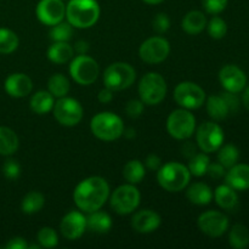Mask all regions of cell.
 <instances>
[{
	"label": "cell",
	"mask_w": 249,
	"mask_h": 249,
	"mask_svg": "<svg viewBox=\"0 0 249 249\" xmlns=\"http://www.w3.org/2000/svg\"><path fill=\"white\" fill-rule=\"evenodd\" d=\"M109 197V185L104 178L90 177L80 181L73 192L75 206L85 213L99 211Z\"/></svg>",
	"instance_id": "obj_1"
},
{
	"label": "cell",
	"mask_w": 249,
	"mask_h": 249,
	"mask_svg": "<svg viewBox=\"0 0 249 249\" xmlns=\"http://www.w3.org/2000/svg\"><path fill=\"white\" fill-rule=\"evenodd\" d=\"M99 17L100 5L96 0H70L66 5V18L75 28H90Z\"/></svg>",
	"instance_id": "obj_2"
},
{
	"label": "cell",
	"mask_w": 249,
	"mask_h": 249,
	"mask_svg": "<svg viewBox=\"0 0 249 249\" xmlns=\"http://www.w3.org/2000/svg\"><path fill=\"white\" fill-rule=\"evenodd\" d=\"M157 181L168 192L182 191L189 185L191 173L186 165L178 162L165 163L157 170Z\"/></svg>",
	"instance_id": "obj_3"
},
{
	"label": "cell",
	"mask_w": 249,
	"mask_h": 249,
	"mask_svg": "<svg viewBox=\"0 0 249 249\" xmlns=\"http://www.w3.org/2000/svg\"><path fill=\"white\" fill-rule=\"evenodd\" d=\"M90 129L94 136L102 141H114L124 133V124L121 117L112 112H100L92 117Z\"/></svg>",
	"instance_id": "obj_4"
},
{
	"label": "cell",
	"mask_w": 249,
	"mask_h": 249,
	"mask_svg": "<svg viewBox=\"0 0 249 249\" xmlns=\"http://www.w3.org/2000/svg\"><path fill=\"white\" fill-rule=\"evenodd\" d=\"M138 90L139 96L143 104L156 106L164 100L168 88L165 79L160 73L150 72L141 78Z\"/></svg>",
	"instance_id": "obj_5"
},
{
	"label": "cell",
	"mask_w": 249,
	"mask_h": 249,
	"mask_svg": "<svg viewBox=\"0 0 249 249\" xmlns=\"http://www.w3.org/2000/svg\"><path fill=\"white\" fill-rule=\"evenodd\" d=\"M136 78L135 70L126 62H114L105 70V87L112 91H121L130 88Z\"/></svg>",
	"instance_id": "obj_6"
},
{
	"label": "cell",
	"mask_w": 249,
	"mask_h": 249,
	"mask_svg": "<svg viewBox=\"0 0 249 249\" xmlns=\"http://www.w3.org/2000/svg\"><path fill=\"white\" fill-rule=\"evenodd\" d=\"M196 129V118L186 108L173 111L167 119V130L170 136L177 140H186L191 138Z\"/></svg>",
	"instance_id": "obj_7"
},
{
	"label": "cell",
	"mask_w": 249,
	"mask_h": 249,
	"mask_svg": "<svg viewBox=\"0 0 249 249\" xmlns=\"http://www.w3.org/2000/svg\"><path fill=\"white\" fill-rule=\"evenodd\" d=\"M140 192L133 184L122 185L117 187L109 197L111 207L116 213L126 215L135 211L140 204Z\"/></svg>",
	"instance_id": "obj_8"
},
{
	"label": "cell",
	"mask_w": 249,
	"mask_h": 249,
	"mask_svg": "<svg viewBox=\"0 0 249 249\" xmlns=\"http://www.w3.org/2000/svg\"><path fill=\"white\" fill-rule=\"evenodd\" d=\"M100 73L99 65L88 55H78L70 65V74L79 85H90L97 79Z\"/></svg>",
	"instance_id": "obj_9"
},
{
	"label": "cell",
	"mask_w": 249,
	"mask_h": 249,
	"mask_svg": "<svg viewBox=\"0 0 249 249\" xmlns=\"http://www.w3.org/2000/svg\"><path fill=\"white\" fill-rule=\"evenodd\" d=\"M53 117L63 126H74L82 121L83 107L75 99L63 96L53 105Z\"/></svg>",
	"instance_id": "obj_10"
},
{
	"label": "cell",
	"mask_w": 249,
	"mask_h": 249,
	"mask_svg": "<svg viewBox=\"0 0 249 249\" xmlns=\"http://www.w3.org/2000/svg\"><path fill=\"white\" fill-rule=\"evenodd\" d=\"M197 146L203 152H215L224 142V131L219 124L213 122H204L197 128L196 133Z\"/></svg>",
	"instance_id": "obj_11"
},
{
	"label": "cell",
	"mask_w": 249,
	"mask_h": 249,
	"mask_svg": "<svg viewBox=\"0 0 249 249\" xmlns=\"http://www.w3.org/2000/svg\"><path fill=\"white\" fill-rule=\"evenodd\" d=\"M174 99L182 108L197 109L206 101V92L196 83L182 82L175 88Z\"/></svg>",
	"instance_id": "obj_12"
},
{
	"label": "cell",
	"mask_w": 249,
	"mask_h": 249,
	"mask_svg": "<svg viewBox=\"0 0 249 249\" xmlns=\"http://www.w3.org/2000/svg\"><path fill=\"white\" fill-rule=\"evenodd\" d=\"M170 53V44L163 36H152L141 44L139 55L143 62L148 65H157L163 62Z\"/></svg>",
	"instance_id": "obj_13"
},
{
	"label": "cell",
	"mask_w": 249,
	"mask_h": 249,
	"mask_svg": "<svg viewBox=\"0 0 249 249\" xmlns=\"http://www.w3.org/2000/svg\"><path fill=\"white\" fill-rule=\"evenodd\" d=\"M197 225L209 237H220L229 229V218L221 212L208 211L198 216Z\"/></svg>",
	"instance_id": "obj_14"
},
{
	"label": "cell",
	"mask_w": 249,
	"mask_h": 249,
	"mask_svg": "<svg viewBox=\"0 0 249 249\" xmlns=\"http://www.w3.org/2000/svg\"><path fill=\"white\" fill-rule=\"evenodd\" d=\"M39 21L46 26H55L66 17V5L63 0H40L36 9Z\"/></svg>",
	"instance_id": "obj_15"
},
{
	"label": "cell",
	"mask_w": 249,
	"mask_h": 249,
	"mask_svg": "<svg viewBox=\"0 0 249 249\" xmlns=\"http://www.w3.org/2000/svg\"><path fill=\"white\" fill-rule=\"evenodd\" d=\"M60 230L63 237L67 240H78L87 230V218L80 212H70L61 220Z\"/></svg>",
	"instance_id": "obj_16"
},
{
	"label": "cell",
	"mask_w": 249,
	"mask_h": 249,
	"mask_svg": "<svg viewBox=\"0 0 249 249\" xmlns=\"http://www.w3.org/2000/svg\"><path fill=\"white\" fill-rule=\"evenodd\" d=\"M219 80L226 91L241 92L247 84V77L240 67L235 65H226L219 72Z\"/></svg>",
	"instance_id": "obj_17"
},
{
	"label": "cell",
	"mask_w": 249,
	"mask_h": 249,
	"mask_svg": "<svg viewBox=\"0 0 249 249\" xmlns=\"http://www.w3.org/2000/svg\"><path fill=\"white\" fill-rule=\"evenodd\" d=\"M162 224L160 214L151 209L136 212L131 218V228L139 233H151L157 230Z\"/></svg>",
	"instance_id": "obj_18"
},
{
	"label": "cell",
	"mask_w": 249,
	"mask_h": 249,
	"mask_svg": "<svg viewBox=\"0 0 249 249\" xmlns=\"http://www.w3.org/2000/svg\"><path fill=\"white\" fill-rule=\"evenodd\" d=\"M5 91L12 97H26L31 94L33 89L32 79L24 73H14L10 74L5 80Z\"/></svg>",
	"instance_id": "obj_19"
},
{
	"label": "cell",
	"mask_w": 249,
	"mask_h": 249,
	"mask_svg": "<svg viewBox=\"0 0 249 249\" xmlns=\"http://www.w3.org/2000/svg\"><path fill=\"white\" fill-rule=\"evenodd\" d=\"M226 184L236 191H245L249 189V165L235 164L225 174Z\"/></svg>",
	"instance_id": "obj_20"
},
{
	"label": "cell",
	"mask_w": 249,
	"mask_h": 249,
	"mask_svg": "<svg viewBox=\"0 0 249 249\" xmlns=\"http://www.w3.org/2000/svg\"><path fill=\"white\" fill-rule=\"evenodd\" d=\"M186 197L191 203L197 206H207L212 202L213 192L211 187L204 182H194L187 189Z\"/></svg>",
	"instance_id": "obj_21"
},
{
	"label": "cell",
	"mask_w": 249,
	"mask_h": 249,
	"mask_svg": "<svg viewBox=\"0 0 249 249\" xmlns=\"http://www.w3.org/2000/svg\"><path fill=\"white\" fill-rule=\"evenodd\" d=\"M74 55V49L67 41H53L48 50V58L56 65L68 62Z\"/></svg>",
	"instance_id": "obj_22"
},
{
	"label": "cell",
	"mask_w": 249,
	"mask_h": 249,
	"mask_svg": "<svg viewBox=\"0 0 249 249\" xmlns=\"http://www.w3.org/2000/svg\"><path fill=\"white\" fill-rule=\"evenodd\" d=\"M181 27L187 34L197 36L207 27V18L203 12L194 10V11H190L185 15Z\"/></svg>",
	"instance_id": "obj_23"
},
{
	"label": "cell",
	"mask_w": 249,
	"mask_h": 249,
	"mask_svg": "<svg viewBox=\"0 0 249 249\" xmlns=\"http://www.w3.org/2000/svg\"><path fill=\"white\" fill-rule=\"evenodd\" d=\"M112 219L105 212L95 211L87 216V229L96 233H106L111 230Z\"/></svg>",
	"instance_id": "obj_24"
},
{
	"label": "cell",
	"mask_w": 249,
	"mask_h": 249,
	"mask_svg": "<svg viewBox=\"0 0 249 249\" xmlns=\"http://www.w3.org/2000/svg\"><path fill=\"white\" fill-rule=\"evenodd\" d=\"M214 198H215L216 204L220 208L225 209V211H231L236 207L238 202V196L236 194V190L229 186L228 184L220 185L216 187L215 192H214Z\"/></svg>",
	"instance_id": "obj_25"
},
{
	"label": "cell",
	"mask_w": 249,
	"mask_h": 249,
	"mask_svg": "<svg viewBox=\"0 0 249 249\" xmlns=\"http://www.w3.org/2000/svg\"><path fill=\"white\" fill-rule=\"evenodd\" d=\"M55 97L50 91L40 90L36 92L31 99V109L36 114H46L53 111Z\"/></svg>",
	"instance_id": "obj_26"
},
{
	"label": "cell",
	"mask_w": 249,
	"mask_h": 249,
	"mask_svg": "<svg viewBox=\"0 0 249 249\" xmlns=\"http://www.w3.org/2000/svg\"><path fill=\"white\" fill-rule=\"evenodd\" d=\"M18 145L19 141L17 134L7 126H0V155H14L18 148Z\"/></svg>",
	"instance_id": "obj_27"
},
{
	"label": "cell",
	"mask_w": 249,
	"mask_h": 249,
	"mask_svg": "<svg viewBox=\"0 0 249 249\" xmlns=\"http://www.w3.org/2000/svg\"><path fill=\"white\" fill-rule=\"evenodd\" d=\"M207 112L214 121H223L230 114L228 104L221 95H212L207 100Z\"/></svg>",
	"instance_id": "obj_28"
},
{
	"label": "cell",
	"mask_w": 249,
	"mask_h": 249,
	"mask_svg": "<svg viewBox=\"0 0 249 249\" xmlns=\"http://www.w3.org/2000/svg\"><path fill=\"white\" fill-rule=\"evenodd\" d=\"M145 167L139 160H131L124 165L123 177L129 184H139L145 178Z\"/></svg>",
	"instance_id": "obj_29"
},
{
	"label": "cell",
	"mask_w": 249,
	"mask_h": 249,
	"mask_svg": "<svg viewBox=\"0 0 249 249\" xmlns=\"http://www.w3.org/2000/svg\"><path fill=\"white\" fill-rule=\"evenodd\" d=\"M229 242L235 249H245L249 246V230L242 224H236L232 226L229 233Z\"/></svg>",
	"instance_id": "obj_30"
},
{
	"label": "cell",
	"mask_w": 249,
	"mask_h": 249,
	"mask_svg": "<svg viewBox=\"0 0 249 249\" xmlns=\"http://www.w3.org/2000/svg\"><path fill=\"white\" fill-rule=\"evenodd\" d=\"M48 89L53 95V97L60 99V97L67 96L68 91H70V80L62 73H56V74L51 75L49 79Z\"/></svg>",
	"instance_id": "obj_31"
},
{
	"label": "cell",
	"mask_w": 249,
	"mask_h": 249,
	"mask_svg": "<svg viewBox=\"0 0 249 249\" xmlns=\"http://www.w3.org/2000/svg\"><path fill=\"white\" fill-rule=\"evenodd\" d=\"M44 204H45V198L43 194L38 191H32L22 199L21 208L24 214H36L43 209Z\"/></svg>",
	"instance_id": "obj_32"
},
{
	"label": "cell",
	"mask_w": 249,
	"mask_h": 249,
	"mask_svg": "<svg viewBox=\"0 0 249 249\" xmlns=\"http://www.w3.org/2000/svg\"><path fill=\"white\" fill-rule=\"evenodd\" d=\"M238 158H240V151L235 145H228L223 146L218 150V162L223 165L225 169H230L235 164H237Z\"/></svg>",
	"instance_id": "obj_33"
},
{
	"label": "cell",
	"mask_w": 249,
	"mask_h": 249,
	"mask_svg": "<svg viewBox=\"0 0 249 249\" xmlns=\"http://www.w3.org/2000/svg\"><path fill=\"white\" fill-rule=\"evenodd\" d=\"M189 160L190 162L187 168H189L191 175H195V177H203V175L207 174V169H208L211 160H209L206 152L196 153V155L192 156Z\"/></svg>",
	"instance_id": "obj_34"
},
{
	"label": "cell",
	"mask_w": 249,
	"mask_h": 249,
	"mask_svg": "<svg viewBox=\"0 0 249 249\" xmlns=\"http://www.w3.org/2000/svg\"><path fill=\"white\" fill-rule=\"evenodd\" d=\"M18 36L7 28H0V53H11L18 48Z\"/></svg>",
	"instance_id": "obj_35"
},
{
	"label": "cell",
	"mask_w": 249,
	"mask_h": 249,
	"mask_svg": "<svg viewBox=\"0 0 249 249\" xmlns=\"http://www.w3.org/2000/svg\"><path fill=\"white\" fill-rule=\"evenodd\" d=\"M73 36V27L68 22L61 21L53 26L50 31V38L53 41H68Z\"/></svg>",
	"instance_id": "obj_36"
},
{
	"label": "cell",
	"mask_w": 249,
	"mask_h": 249,
	"mask_svg": "<svg viewBox=\"0 0 249 249\" xmlns=\"http://www.w3.org/2000/svg\"><path fill=\"white\" fill-rule=\"evenodd\" d=\"M208 34L213 39H221L228 33V24L221 17L214 16L211 21L207 23Z\"/></svg>",
	"instance_id": "obj_37"
},
{
	"label": "cell",
	"mask_w": 249,
	"mask_h": 249,
	"mask_svg": "<svg viewBox=\"0 0 249 249\" xmlns=\"http://www.w3.org/2000/svg\"><path fill=\"white\" fill-rule=\"evenodd\" d=\"M36 240H38L39 246L43 248H53L58 243L57 233L53 228L40 229L36 235Z\"/></svg>",
	"instance_id": "obj_38"
},
{
	"label": "cell",
	"mask_w": 249,
	"mask_h": 249,
	"mask_svg": "<svg viewBox=\"0 0 249 249\" xmlns=\"http://www.w3.org/2000/svg\"><path fill=\"white\" fill-rule=\"evenodd\" d=\"M229 0H202L204 10L211 15H218L228 6Z\"/></svg>",
	"instance_id": "obj_39"
},
{
	"label": "cell",
	"mask_w": 249,
	"mask_h": 249,
	"mask_svg": "<svg viewBox=\"0 0 249 249\" xmlns=\"http://www.w3.org/2000/svg\"><path fill=\"white\" fill-rule=\"evenodd\" d=\"M2 173H4L5 178L9 180H15L19 177L21 174V167H19L18 162L15 160H7L2 165Z\"/></svg>",
	"instance_id": "obj_40"
},
{
	"label": "cell",
	"mask_w": 249,
	"mask_h": 249,
	"mask_svg": "<svg viewBox=\"0 0 249 249\" xmlns=\"http://www.w3.org/2000/svg\"><path fill=\"white\" fill-rule=\"evenodd\" d=\"M152 27L158 34L165 33L170 27V18L167 14H163V12L157 14L152 21Z\"/></svg>",
	"instance_id": "obj_41"
},
{
	"label": "cell",
	"mask_w": 249,
	"mask_h": 249,
	"mask_svg": "<svg viewBox=\"0 0 249 249\" xmlns=\"http://www.w3.org/2000/svg\"><path fill=\"white\" fill-rule=\"evenodd\" d=\"M143 102L141 100H130L125 106V112L130 118H138L142 114Z\"/></svg>",
	"instance_id": "obj_42"
},
{
	"label": "cell",
	"mask_w": 249,
	"mask_h": 249,
	"mask_svg": "<svg viewBox=\"0 0 249 249\" xmlns=\"http://www.w3.org/2000/svg\"><path fill=\"white\" fill-rule=\"evenodd\" d=\"M220 95L223 96V99L225 100L226 104H228L229 109H230V113H235V112L238 109V107H240V100H238V97L236 96L235 92L225 91Z\"/></svg>",
	"instance_id": "obj_43"
},
{
	"label": "cell",
	"mask_w": 249,
	"mask_h": 249,
	"mask_svg": "<svg viewBox=\"0 0 249 249\" xmlns=\"http://www.w3.org/2000/svg\"><path fill=\"white\" fill-rule=\"evenodd\" d=\"M207 174L212 178V179H221L223 177H225L226 172L225 168L220 164V163H209L208 169H207Z\"/></svg>",
	"instance_id": "obj_44"
},
{
	"label": "cell",
	"mask_w": 249,
	"mask_h": 249,
	"mask_svg": "<svg viewBox=\"0 0 249 249\" xmlns=\"http://www.w3.org/2000/svg\"><path fill=\"white\" fill-rule=\"evenodd\" d=\"M145 165L150 170H158L160 168V165H162V160H160V158L158 157L157 155L151 153V155H148L147 158H146Z\"/></svg>",
	"instance_id": "obj_45"
},
{
	"label": "cell",
	"mask_w": 249,
	"mask_h": 249,
	"mask_svg": "<svg viewBox=\"0 0 249 249\" xmlns=\"http://www.w3.org/2000/svg\"><path fill=\"white\" fill-rule=\"evenodd\" d=\"M7 249H26L28 248L26 240L22 237H15L6 243Z\"/></svg>",
	"instance_id": "obj_46"
},
{
	"label": "cell",
	"mask_w": 249,
	"mask_h": 249,
	"mask_svg": "<svg viewBox=\"0 0 249 249\" xmlns=\"http://www.w3.org/2000/svg\"><path fill=\"white\" fill-rule=\"evenodd\" d=\"M113 92L114 91H112L111 89L105 87V89L100 90L99 95H97V99H99V101L101 104H109L113 100Z\"/></svg>",
	"instance_id": "obj_47"
},
{
	"label": "cell",
	"mask_w": 249,
	"mask_h": 249,
	"mask_svg": "<svg viewBox=\"0 0 249 249\" xmlns=\"http://www.w3.org/2000/svg\"><path fill=\"white\" fill-rule=\"evenodd\" d=\"M181 151L182 153H184L185 157L187 158H191L192 156H195L197 153L196 146H195L192 142H190V141H187V142H185L184 145H182Z\"/></svg>",
	"instance_id": "obj_48"
},
{
	"label": "cell",
	"mask_w": 249,
	"mask_h": 249,
	"mask_svg": "<svg viewBox=\"0 0 249 249\" xmlns=\"http://www.w3.org/2000/svg\"><path fill=\"white\" fill-rule=\"evenodd\" d=\"M73 49H74L78 55H87V53L89 51V44L85 40H78Z\"/></svg>",
	"instance_id": "obj_49"
},
{
	"label": "cell",
	"mask_w": 249,
	"mask_h": 249,
	"mask_svg": "<svg viewBox=\"0 0 249 249\" xmlns=\"http://www.w3.org/2000/svg\"><path fill=\"white\" fill-rule=\"evenodd\" d=\"M243 90H245V92H243L242 95V102L243 105H245L246 108L249 109V87H247Z\"/></svg>",
	"instance_id": "obj_50"
},
{
	"label": "cell",
	"mask_w": 249,
	"mask_h": 249,
	"mask_svg": "<svg viewBox=\"0 0 249 249\" xmlns=\"http://www.w3.org/2000/svg\"><path fill=\"white\" fill-rule=\"evenodd\" d=\"M124 135L126 136V138H133V136H135V130H133V129H128V130H124Z\"/></svg>",
	"instance_id": "obj_51"
},
{
	"label": "cell",
	"mask_w": 249,
	"mask_h": 249,
	"mask_svg": "<svg viewBox=\"0 0 249 249\" xmlns=\"http://www.w3.org/2000/svg\"><path fill=\"white\" fill-rule=\"evenodd\" d=\"M142 1H145L146 4H150V5H157V4H160V2H163L164 0H142Z\"/></svg>",
	"instance_id": "obj_52"
}]
</instances>
